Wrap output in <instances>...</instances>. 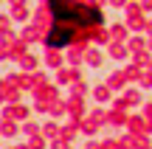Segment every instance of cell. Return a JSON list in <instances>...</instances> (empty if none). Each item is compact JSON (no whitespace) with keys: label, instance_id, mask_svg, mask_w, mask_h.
Segmentation results:
<instances>
[{"label":"cell","instance_id":"6da1fadb","mask_svg":"<svg viewBox=\"0 0 152 149\" xmlns=\"http://www.w3.org/2000/svg\"><path fill=\"white\" fill-rule=\"evenodd\" d=\"M102 20L99 9L85 6L79 0H51V31H48V45L62 48L76 37L79 31L96 25Z\"/></svg>","mask_w":152,"mask_h":149}]
</instances>
